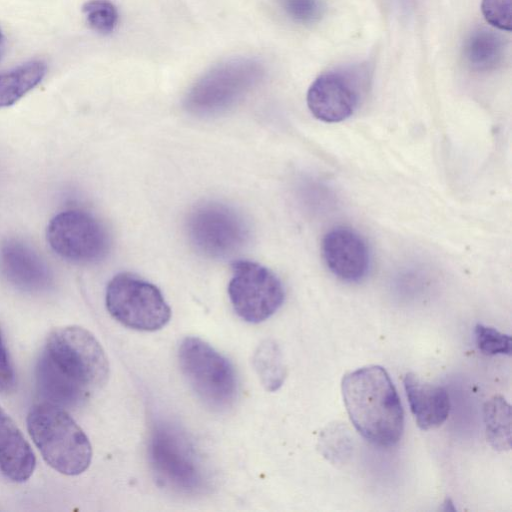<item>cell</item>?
<instances>
[{"label":"cell","mask_w":512,"mask_h":512,"mask_svg":"<svg viewBox=\"0 0 512 512\" xmlns=\"http://www.w3.org/2000/svg\"><path fill=\"white\" fill-rule=\"evenodd\" d=\"M342 394L350 420L364 438L385 447L399 441L404 426L403 408L384 368L372 365L346 374Z\"/></svg>","instance_id":"6da1fadb"},{"label":"cell","mask_w":512,"mask_h":512,"mask_svg":"<svg viewBox=\"0 0 512 512\" xmlns=\"http://www.w3.org/2000/svg\"><path fill=\"white\" fill-rule=\"evenodd\" d=\"M27 428L43 459L53 469L71 476L89 467V439L61 407L50 403L34 406L27 417Z\"/></svg>","instance_id":"7a4b0ae2"},{"label":"cell","mask_w":512,"mask_h":512,"mask_svg":"<svg viewBox=\"0 0 512 512\" xmlns=\"http://www.w3.org/2000/svg\"><path fill=\"white\" fill-rule=\"evenodd\" d=\"M148 460L158 482L177 493L198 494L208 487L204 464L187 433L170 421H157L148 438Z\"/></svg>","instance_id":"3957f363"},{"label":"cell","mask_w":512,"mask_h":512,"mask_svg":"<svg viewBox=\"0 0 512 512\" xmlns=\"http://www.w3.org/2000/svg\"><path fill=\"white\" fill-rule=\"evenodd\" d=\"M180 368L198 398L215 411L230 408L238 395L232 363L204 340L185 337L178 349Z\"/></svg>","instance_id":"277c9868"},{"label":"cell","mask_w":512,"mask_h":512,"mask_svg":"<svg viewBox=\"0 0 512 512\" xmlns=\"http://www.w3.org/2000/svg\"><path fill=\"white\" fill-rule=\"evenodd\" d=\"M263 64L254 58L224 61L206 72L186 95V109L197 115L226 111L245 97L264 77Z\"/></svg>","instance_id":"5b68a950"},{"label":"cell","mask_w":512,"mask_h":512,"mask_svg":"<svg viewBox=\"0 0 512 512\" xmlns=\"http://www.w3.org/2000/svg\"><path fill=\"white\" fill-rule=\"evenodd\" d=\"M44 352L88 395L108 380L107 356L94 335L83 327L72 325L53 330Z\"/></svg>","instance_id":"8992f818"},{"label":"cell","mask_w":512,"mask_h":512,"mask_svg":"<svg viewBox=\"0 0 512 512\" xmlns=\"http://www.w3.org/2000/svg\"><path fill=\"white\" fill-rule=\"evenodd\" d=\"M105 303L116 321L138 331L159 330L171 318L170 306L158 287L129 272L118 273L109 281Z\"/></svg>","instance_id":"52a82bcc"},{"label":"cell","mask_w":512,"mask_h":512,"mask_svg":"<svg viewBox=\"0 0 512 512\" xmlns=\"http://www.w3.org/2000/svg\"><path fill=\"white\" fill-rule=\"evenodd\" d=\"M188 238L203 255L225 259L241 251L249 240L250 229L243 215L220 202H205L189 213Z\"/></svg>","instance_id":"ba28073f"},{"label":"cell","mask_w":512,"mask_h":512,"mask_svg":"<svg viewBox=\"0 0 512 512\" xmlns=\"http://www.w3.org/2000/svg\"><path fill=\"white\" fill-rule=\"evenodd\" d=\"M46 238L57 255L77 264L104 259L111 246L104 223L82 209H68L55 215L47 226Z\"/></svg>","instance_id":"9c48e42d"},{"label":"cell","mask_w":512,"mask_h":512,"mask_svg":"<svg viewBox=\"0 0 512 512\" xmlns=\"http://www.w3.org/2000/svg\"><path fill=\"white\" fill-rule=\"evenodd\" d=\"M228 295L236 314L246 322L260 323L283 304L285 290L269 268L250 260L233 262Z\"/></svg>","instance_id":"30bf717a"},{"label":"cell","mask_w":512,"mask_h":512,"mask_svg":"<svg viewBox=\"0 0 512 512\" xmlns=\"http://www.w3.org/2000/svg\"><path fill=\"white\" fill-rule=\"evenodd\" d=\"M369 79L365 63L346 65L319 75L307 92L312 115L327 123L341 122L357 109L362 90Z\"/></svg>","instance_id":"8fae6325"},{"label":"cell","mask_w":512,"mask_h":512,"mask_svg":"<svg viewBox=\"0 0 512 512\" xmlns=\"http://www.w3.org/2000/svg\"><path fill=\"white\" fill-rule=\"evenodd\" d=\"M327 268L339 279L357 282L370 267V252L365 240L354 230L337 227L328 231L321 244Z\"/></svg>","instance_id":"7c38bea8"},{"label":"cell","mask_w":512,"mask_h":512,"mask_svg":"<svg viewBox=\"0 0 512 512\" xmlns=\"http://www.w3.org/2000/svg\"><path fill=\"white\" fill-rule=\"evenodd\" d=\"M0 271L9 283L26 292L45 291L53 281L50 268L39 254L15 238L0 244Z\"/></svg>","instance_id":"4fadbf2b"},{"label":"cell","mask_w":512,"mask_h":512,"mask_svg":"<svg viewBox=\"0 0 512 512\" xmlns=\"http://www.w3.org/2000/svg\"><path fill=\"white\" fill-rule=\"evenodd\" d=\"M403 382L417 425L423 430L442 425L450 410L447 391L441 386L421 380L412 373L406 374Z\"/></svg>","instance_id":"5bb4252c"},{"label":"cell","mask_w":512,"mask_h":512,"mask_svg":"<svg viewBox=\"0 0 512 512\" xmlns=\"http://www.w3.org/2000/svg\"><path fill=\"white\" fill-rule=\"evenodd\" d=\"M35 455L13 419L0 407V471L14 482L30 478Z\"/></svg>","instance_id":"9a60e30c"},{"label":"cell","mask_w":512,"mask_h":512,"mask_svg":"<svg viewBox=\"0 0 512 512\" xmlns=\"http://www.w3.org/2000/svg\"><path fill=\"white\" fill-rule=\"evenodd\" d=\"M37 385L41 396L59 407H74L83 402L88 394L47 356L42 353L36 367Z\"/></svg>","instance_id":"2e32d148"},{"label":"cell","mask_w":512,"mask_h":512,"mask_svg":"<svg viewBox=\"0 0 512 512\" xmlns=\"http://www.w3.org/2000/svg\"><path fill=\"white\" fill-rule=\"evenodd\" d=\"M504 51L505 44L501 35L485 27L470 32L462 48L465 63L476 72L496 69L503 60Z\"/></svg>","instance_id":"e0dca14e"},{"label":"cell","mask_w":512,"mask_h":512,"mask_svg":"<svg viewBox=\"0 0 512 512\" xmlns=\"http://www.w3.org/2000/svg\"><path fill=\"white\" fill-rule=\"evenodd\" d=\"M46 73L47 65L42 60H30L0 72V108L20 100L42 81Z\"/></svg>","instance_id":"ac0fdd59"},{"label":"cell","mask_w":512,"mask_h":512,"mask_svg":"<svg viewBox=\"0 0 512 512\" xmlns=\"http://www.w3.org/2000/svg\"><path fill=\"white\" fill-rule=\"evenodd\" d=\"M253 365L263 387L278 390L286 378V366L278 344L272 339L262 341L253 355Z\"/></svg>","instance_id":"d6986e66"},{"label":"cell","mask_w":512,"mask_h":512,"mask_svg":"<svg viewBox=\"0 0 512 512\" xmlns=\"http://www.w3.org/2000/svg\"><path fill=\"white\" fill-rule=\"evenodd\" d=\"M486 434L494 449L508 450L511 435L510 405L502 397L495 396L484 406Z\"/></svg>","instance_id":"ffe728a7"},{"label":"cell","mask_w":512,"mask_h":512,"mask_svg":"<svg viewBox=\"0 0 512 512\" xmlns=\"http://www.w3.org/2000/svg\"><path fill=\"white\" fill-rule=\"evenodd\" d=\"M82 11L89 27L99 34H110L118 23L117 8L110 0H89Z\"/></svg>","instance_id":"44dd1931"},{"label":"cell","mask_w":512,"mask_h":512,"mask_svg":"<svg viewBox=\"0 0 512 512\" xmlns=\"http://www.w3.org/2000/svg\"><path fill=\"white\" fill-rule=\"evenodd\" d=\"M279 4L289 19L303 25L318 22L325 12L322 0H279Z\"/></svg>","instance_id":"7402d4cb"},{"label":"cell","mask_w":512,"mask_h":512,"mask_svg":"<svg viewBox=\"0 0 512 512\" xmlns=\"http://www.w3.org/2000/svg\"><path fill=\"white\" fill-rule=\"evenodd\" d=\"M475 338L479 350L486 355L511 353L510 336L492 327L478 324L475 327Z\"/></svg>","instance_id":"603a6c76"},{"label":"cell","mask_w":512,"mask_h":512,"mask_svg":"<svg viewBox=\"0 0 512 512\" xmlns=\"http://www.w3.org/2000/svg\"><path fill=\"white\" fill-rule=\"evenodd\" d=\"M481 11L491 26L511 31V0H482Z\"/></svg>","instance_id":"cb8c5ba5"},{"label":"cell","mask_w":512,"mask_h":512,"mask_svg":"<svg viewBox=\"0 0 512 512\" xmlns=\"http://www.w3.org/2000/svg\"><path fill=\"white\" fill-rule=\"evenodd\" d=\"M14 371L0 331V393L9 392L14 386Z\"/></svg>","instance_id":"d4e9b609"},{"label":"cell","mask_w":512,"mask_h":512,"mask_svg":"<svg viewBox=\"0 0 512 512\" xmlns=\"http://www.w3.org/2000/svg\"><path fill=\"white\" fill-rule=\"evenodd\" d=\"M1 44H2V33H1V30H0V47H1Z\"/></svg>","instance_id":"484cf974"}]
</instances>
